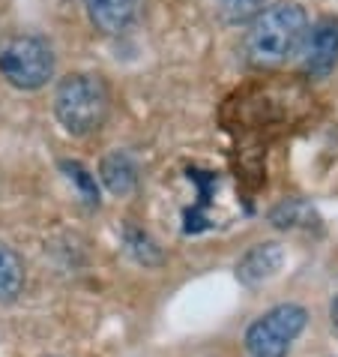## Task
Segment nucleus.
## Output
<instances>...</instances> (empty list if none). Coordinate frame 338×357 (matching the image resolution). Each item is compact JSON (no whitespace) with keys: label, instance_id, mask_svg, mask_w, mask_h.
I'll use <instances>...</instances> for the list:
<instances>
[{"label":"nucleus","instance_id":"obj_7","mask_svg":"<svg viewBox=\"0 0 338 357\" xmlns=\"http://www.w3.org/2000/svg\"><path fill=\"white\" fill-rule=\"evenodd\" d=\"M84 9L93 31L105 36H117L138 18L141 0H84Z\"/></svg>","mask_w":338,"mask_h":357},{"label":"nucleus","instance_id":"obj_11","mask_svg":"<svg viewBox=\"0 0 338 357\" xmlns=\"http://www.w3.org/2000/svg\"><path fill=\"white\" fill-rule=\"evenodd\" d=\"M266 0H216V13L225 24H243L264 9Z\"/></svg>","mask_w":338,"mask_h":357},{"label":"nucleus","instance_id":"obj_6","mask_svg":"<svg viewBox=\"0 0 338 357\" xmlns=\"http://www.w3.org/2000/svg\"><path fill=\"white\" fill-rule=\"evenodd\" d=\"M284 264V250L282 243L266 241V243H255L240 261H236V280H240L246 289H257V285L270 282L273 276L282 271Z\"/></svg>","mask_w":338,"mask_h":357},{"label":"nucleus","instance_id":"obj_3","mask_svg":"<svg viewBox=\"0 0 338 357\" xmlns=\"http://www.w3.org/2000/svg\"><path fill=\"white\" fill-rule=\"evenodd\" d=\"M0 75L15 91H39L54 75V52L39 36H15L0 48Z\"/></svg>","mask_w":338,"mask_h":357},{"label":"nucleus","instance_id":"obj_14","mask_svg":"<svg viewBox=\"0 0 338 357\" xmlns=\"http://www.w3.org/2000/svg\"><path fill=\"white\" fill-rule=\"evenodd\" d=\"M330 319H332V327L338 331V297L332 301V306H330Z\"/></svg>","mask_w":338,"mask_h":357},{"label":"nucleus","instance_id":"obj_1","mask_svg":"<svg viewBox=\"0 0 338 357\" xmlns=\"http://www.w3.org/2000/svg\"><path fill=\"white\" fill-rule=\"evenodd\" d=\"M308 36V15L296 0H278L252 18L246 33V57L257 69H273L300 54Z\"/></svg>","mask_w":338,"mask_h":357},{"label":"nucleus","instance_id":"obj_8","mask_svg":"<svg viewBox=\"0 0 338 357\" xmlns=\"http://www.w3.org/2000/svg\"><path fill=\"white\" fill-rule=\"evenodd\" d=\"M99 177H102V183L108 186V192H114V195H129L135 190V183H138V165L135 160L129 156L126 151H114V153H108L102 165H99Z\"/></svg>","mask_w":338,"mask_h":357},{"label":"nucleus","instance_id":"obj_10","mask_svg":"<svg viewBox=\"0 0 338 357\" xmlns=\"http://www.w3.org/2000/svg\"><path fill=\"white\" fill-rule=\"evenodd\" d=\"M270 222L275 228H312L317 225V213L303 198H284L282 204H275L270 211Z\"/></svg>","mask_w":338,"mask_h":357},{"label":"nucleus","instance_id":"obj_4","mask_svg":"<svg viewBox=\"0 0 338 357\" xmlns=\"http://www.w3.org/2000/svg\"><path fill=\"white\" fill-rule=\"evenodd\" d=\"M308 312L300 303H278L261 319H255L246 331L248 357H287L296 336L305 331Z\"/></svg>","mask_w":338,"mask_h":357},{"label":"nucleus","instance_id":"obj_2","mask_svg":"<svg viewBox=\"0 0 338 357\" xmlns=\"http://www.w3.org/2000/svg\"><path fill=\"white\" fill-rule=\"evenodd\" d=\"M54 114L69 135H93L111 114V91L96 73H72L54 91Z\"/></svg>","mask_w":338,"mask_h":357},{"label":"nucleus","instance_id":"obj_13","mask_svg":"<svg viewBox=\"0 0 338 357\" xmlns=\"http://www.w3.org/2000/svg\"><path fill=\"white\" fill-rule=\"evenodd\" d=\"M63 172H69V177L81 186V192H84V198L90 204H99V186H96V177L87 172V168L81 165V162H63Z\"/></svg>","mask_w":338,"mask_h":357},{"label":"nucleus","instance_id":"obj_5","mask_svg":"<svg viewBox=\"0 0 338 357\" xmlns=\"http://www.w3.org/2000/svg\"><path fill=\"white\" fill-rule=\"evenodd\" d=\"M338 66V18L323 15L312 24L303 48V69L308 78H326Z\"/></svg>","mask_w":338,"mask_h":357},{"label":"nucleus","instance_id":"obj_9","mask_svg":"<svg viewBox=\"0 0 338 357\" xmlns=\"http://www.w3.org/2000/svg\"><path fill=\"white\" fill-rule=\"evenodd\" d=\"M24 261L13 246L0 241V303H13L24 291Z\"/></svg>","mask_w":338,"mask_h":357},{"label":"nucleus","instance_id":"obj_12","mask_svg":"<svg viewBox=\"0 0 338 357\" xmlns=\"http://www.w3.org/2000/svg\"><path fill=\"white\" fill-rule=\"evenodd\" d=\"M126 246L141 264H159L162 261V250L156 246V241L150 234L138 231V228H126Z\"/></svg>","mask_w":338,"mask_h":357}]
</instances>
